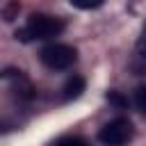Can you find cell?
<instances>
[{"label": "cell", "instance_id": "cell-1", "mask_svg": "<svg viewBox=\"0 0 146 146\" xmlns=\"http://www.w3.org/2000/svg\"><path fill=\"white\" fill-rule=\"evenodd\" d=\"M66 23L59 16H50V14H32L27 18V23L16 30V39L23 43L30 41H46V39H55L64 32Z\"/></svg>", "mask_w": 146, "mask_h": 146}, {"label": "cell", "instance_id": "cell-2", "mask_svg": "<svg viewBox=\"0 0 146 146\" xmlns=\"http://www.w3.org/2000/svg\"><path fill=\"white\" fill-rule=\"evenodd\" d=\"M39 59L43 66H48L50 71H66L78 62V50L68 43H48L41 48Z\"/></svg>", "mask_w": 146, "mask_h": 146}, {"label": "cell", "instance_id": "cell-3", "mask_svg": "<svg viewBox=\"0 0 146 146\" xmlns=\"http://www.w3.org/2000/svg\"><path fill=\"white\" fill-rule=\"evenodd\" d=\"M135 137V128L128 119L116 116L112 121H107L100 130H98V141L103 146H128Z\"/></svg>", "mask_w": 146, "mask_h": 146}, {"label": "cell", "instance_id": "cell-4", "mask_svg": "<svg viewBox=\"0 0 146 146\" xmlns=\"http://www.w3.org/2000/svg\"><path fill=\"white\" fill-rule=\"evenodd\" d=\"M5 78L11 80V89L16 91V96H18L21 100H30V98H34V87H32L30 80L23 75V71L7 68V71H5Z\"/></svg>", "mask_w": 146, "mask_h": 146}, {"label": "cell", "instance_id": "cell-5", "mask_svg": "<svg viewBox=\"0 0 146 146\" xmlns=\"http://www.w3.org/2000/svg\"><path fill=\"white\" fill-rule=\"evenodd\" d=\"M82 91H84V78L82 75H71L62 87V100H75V98L82 96Z\"/></svg>", "mask_w": 146, "mask_h": 146}, {"label": "cell", "instance_id": "cell-6", "mask_svg": "<svg viewBox=\"0 0 146 146\" xmlns=\"http://www.w3.org/2000/svg\"><path fill=\"white\" fill-rule=\"evenodd\" d=\"M132 103H135V107L146 116V84H139V87L135 89V94H132Z\"/></svg>", "mask_w": 146, "mask_h": 146}, {"label": "cell", "instance_id": "cell-7", "mask_svg": "<svg viewBox=\"0 0 146 146\" xmlns=\"http://www.w3.org/2000/svg\"><path fill=\"white\" fill-rule=\"evenodd\" d=\"M55 146H91L87 139H82V137H75V135H68V137H62Z\"/></svg>", "mask_w": 146, "mask_h": 146}, {"label": "cell", "instance_id": "cell-8", "mask_svg": "<svg viewBox=\"0 0 146 146\" xmlns=\"http://www.w3.org/2000/svg\"><path fill=\"white\" fill-rule=\"evenodd\" d=\"M68 2L78 9H98L105 5V0H68Z\"/></svg>", "mask_w": 146, "mask_h": 146}, {"label": "cell", "instance_id": "cell-9", "mask_svg": "<svg viewBox=\"0 0 146 146\" xmlns=\"http://www.w3.org/2000/svg\"><path fill=\"white\" fill-rule=\"evenodd\" d=\"M107 100H110L112 105H116L119 110H123V107L128 105V100H125V98H123L119 91H110V94H107Z\"/></svg>", "mask_w": 146, "mask_h": 146}, {"label": "cell", "instance_id": "cell-10", "mask_svg": "<svg viewBox=\"0 0 146 146\" xmlns=\"http://www.w3.org/2000/svg\"><path fill=\"white\" fill-rule=\"evenodd\" d=\"M137 55L146 59V25H144V30H141V34L137 39Z\"/></svg>", "mask_w": 146, "mask_h": 146}, {"label": "cell", "instance_id": "cell-11", "mask_svg": "<svg viewBox=\"0 0 146 146\" xmlns=\"http://www.w3.org/2000/svg\"><path fill=\"white\" fill-rule=\"evenodd\" d=\"M18 9H21L18 2H9L5 7V21H14V11H18Z\"/></svg>", "mask_w": 146, "mask_h": 146}]
</instances>
